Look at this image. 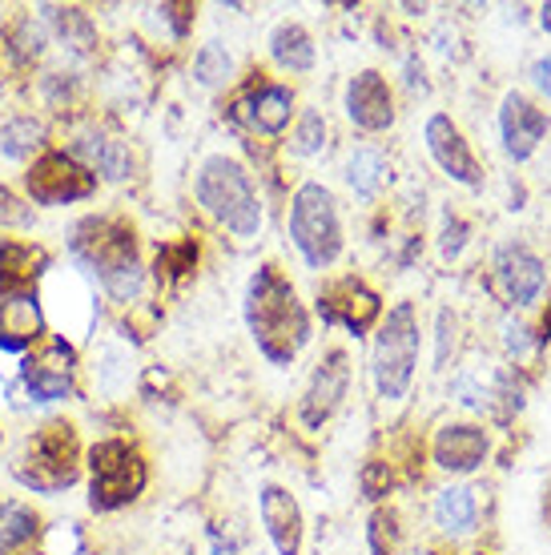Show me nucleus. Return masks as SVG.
<instances>
[{
    "label": "nucleus",
    "instance_id": "f257e3e1",
    "mask_svg": "<svg viewBox=\"0 0 551 555\" xmlns=\"http://www.w3.org/2000/svg\"><path fill=\"white\" fill-rule=\"evenodd\" d=\"M246 326L254 334V347L262 350L266 362L290 366L298 359V350L310 343V314L298 302V291L278 266H258L246 286L242 302Z\"/></svg>",
    "mask_w": 551,
    "mask_h": 555
},
{
    "label": "nucleus",
    "instance_id": "f03ea898",
    "mask_svg": "<svg viewBox=\"0 0 551 555\" xmlns=\"http://www.w3.org/2000/svg\"><path fill=\"white\" fill-rule=\"evenodd\" d=\"M69 254L113 302H133L141 286H145V274H141L138 262V237L117 218H85V222H77L69 234Z\"/></svg>",
    "mask_w": 551,
    "mask_h": 555
},
{
    "label": "nucleus",
    "instance_id": "7ed1b4c3",
    "mask_svg": "<svg viewBox=\"0 0 551 555\" xmlns=\"http://www.w3.org/2000/svg\"><path fill=\"white\" fill-rule=\"evenodd\" d=\"M193 194H197V206L218 225H226L238 242L262 234V197L238 157H226V153L206 157L193 178Z\"/></svg>",
    "mask_w": 551,
    "mask_h": 555
},
{
    "label": "nucleus",
    "instance_id": "20e7f679",
    "mask_svg": "<svg viewBox=\"0 0 551 555\" xmlns=\"http://www.w3.org/2000/svg\"><path fill=\"white\" fill-rule=\"evenodd\" d=\"M419 314L411 302H395L386 310L383 326L374 334V354H371V375L374 390L386 403H402L407 390L419 371Z\"/></svg>",
    "mask_w": 551,
    "mask_h": 555
},
{
    "label": "nucleus",
    "instance_id": "39448f33",
    "mask_svg": "<svg viewBox=\"0 0 551 555\" xmlns=\"http://www.w3.org/2000/svg\"><path fill=\"white\" fill-rule=\"evenodd\" d=\"M290 242L310 270H326L343 254L338 202L322 181H303L290 197Z\"/></svg>",
    "mask_w": 551,
    "mask_h": 555
},
{
    "label": "nucleus",
    "instance_id": "423d86ee",
    "mask_svg": "<svg viewBox=\"0 0 551 555\" xmlns=\"http://www.w3.org/2000/svg\"><path fill=\"white\" fill-rule=\"evenodd\" d=\"M77 459H81V451H77V430L69 423H44L25 443V451L16 455L13 475L28 491L56 495V491L77 483V475H81Z\"/></svg>",
    "mask_w": 551,
    "mask_h": 555
},
{
    "label": "nucleus",
    "instance_id": "0eeeda50",
    "mask_svg": "<svg viewBox=\"0 0 551 555\" xmlns=\"http://www.w3.org/2000/svg\"><path fill=\"white\" fill-rule=\"evenodd\" d=\"M145 463L129 443L105 439L89 451V503L97 512L129 507L145 491Z\"/></svg>",
    "mask_w": 551,
    "mask_h": 555
},
{
    "label": "nucleus",
    "instance_id": "6e6552de",
    "mask_svg": "<svg viewBox=\"0 0 551 555\" xmlns=\"http://www.w3.org/2000/svg\"><path fill=\"white\" fill-rule=\"evenodd\" d=\"M77 378V350L65 343V334L41 338L21 362V387L28 390L33 403H61L73 395Z\"/></svg>",
    "mask_w": 551,
    "mask_h": 555
},
{
    "label": "nucleus",
    "instance_id": "1a4fd4ad",
    "mask_svg": "<svg viewBox=\"0 0 551 555\" xmlns=\"http://www.w3.org/2000/svg\"><path fill=\"white\" fill-rule=\"evenodd\" d=\"M25 185L37 206H69L93 197L97 178L69 153H41L25 173Z\"/></svg>",
    "mask_w": 551,
    "mask_h": 555
},
{
    "label": "nucleus",
    "instance_id": "9d476101",
    "mask_svg": "<svg viewBox=\"0 0 551 555\" xmlns=\"http://www.w3.org/2000/svg\"><path fill=\"white\" fill-rule=\"evenodd\" d=\"M491 282L496 291L503 294V302L511 306H531L543 294V282H548V270L536 258V250L527 242H508L499 246L496 258H491Z\"/></svg>",
    "mask_w": 551,
    "mask_h": 555
},
{
    "label": "nucleus",
    "instance_id": "9b49d317",
    "mask_svg": "<svg viewBox=\"0 0 551 555\" xmlns=\"http://www.w3.org/2000/svg\"><path fill=\"white\" fill-rule=\"evenodd\" d=\"M318 314H322L326 326H346L359 338L383 314V302H379V294L371 286H362L359 278H338V282L318 291Z\"/></svg>",
    "mask_w": 551,
    "mask_h": 555
},
{
    "label": "nucleus",
    "instance_id": "f8f14e48",
    "mask_svg": "<svg viewBox=\"0 0 551 555\" xmlns=\"http://www.w3.org/2000/svg\"><path fill=\"white\" fill-rule=\"evenodd\" d=\"M346 387H350V359H346V350L334 347L331 354L315 366L310 383H306L303 406H298V415H303L306 427L310 430L322 427V423L343 406Z\"/></svg>",
    "mask_w": 551,
    "mask_h": 555
},
{
    "label": "nucleus",
    "instance_id": "ddd939ff",
    "mask_svg": "<svg viewBox=\"0 0 551 555\" xmlns=\"http://www.w3.org/2000/svg\"><path fill=\"white\" fill-rule=\"evenodd\" d=\"M423 141H427L431 162L451 181H459V185H479L483 181V169L475 162V153H471L467 138L459 133V126L447 113H431L427 126H423Z\"/></svg>",
    "mask_w": 551,
    "mask_h": 555
},
{
    "label": "nucleus",
    "instance_id": "4468645a",
    "mask_svg": "<svg viewBox=\"0 0 551 555\" xmlns=\"http://www.w3.org/2000/svg\"><path fill=\"white\" fill-rule=\"evenodd\" d=\"M44 338V310L37 291H0V350L28 354Z\"/></svg>",
    "mask_w": 551,
    "mask_h": 555
},
{
    "label": "nucleus",
    "instance_id": "2eb2a0df",
    "mask_svg": "<svg viewBox=\"0 0 551 555\" xmlns=\"http://www.w3.org/2000/svg\"><path fill=\"white\" fill-rule=\"evenodd\" d=\"M543 133H548V113L539 109L531 98L511 89L499 105V138H503V150H508L511 162H527L539 150Z\"/></svg>",
    "mask_w": 551,
    "mask_h": 555
},
{
    "label": "nucleus",
    "instance_id": "dca6fc26",
    "mask_svg": "<svg viewBox=\"0 0 551 555\" xmlns=\"http://www.w3.org/2000/svg\"><path fill=\"white\" fill-rule=\"evenodd\" d=\"M346 117L362 129V133H386L395 126V98L383 73L362 69L346 85Z\"/></svg>",
    "mask_w": 551,
    "mask_h": 555
},
{
    "label": "nucleus",
    "instance_id": "f3484780",
    "mask_svg": "<svg viewBox=\"0 0 551 555\" xmlns=\"http://www.w3.org/2000/svg\"><path fill=\"white\" fill-rule=\"evenodd\" d=\"M258 515H262V528L278 555H303V507L286 487L266 483L258 491Z\"/></svg>",
    "mask_w": 551,
    "mask_h": 555
},
{
    "label": "nucleus",
    "instance_id": "a211bd4d",
    "mask_svg": "<svg viewBox=\"0 0 551 555\" xmlns=\"http://www.w3.org/2000/svg\"><path fill=\"white\" fill-rule=\"evenodd\" d=\"M491 443H487V430L471 427V423H447L439 427L435 443H431V455H435V467L451 475H471L483 467Z\"/></svg>",
    "mask_w": 551,
    "mask_h": 555
},
{
    "label": "nucleus",
    "instance_id": "6ab92c4d",
    "mask_svg": "<svg viewBox=\"0 0 551 555\" xmlns=\"http://www.w3.org/2000/svg\"><path fill=\"white\" fill-rule=\"evenodd\" d=\"M69 157H77L93 178L101 173V178H110V181H125L129 178V169H133L129 145H125L121 138L105 133V129H85V133H77Z\"/></svg>",
    "mask_w": 551,
    "mask_h": 555
},
{
    "label": "nucleus",
    "instance_id": "aec40b11",
    "mask_svg": "<svg viewBox=\"0 0 551 555\" xmlns=\"http://www.w3.org/2000/svg\"><path fill=\"white\" fill-rule=\"evenodd\" d=\"M238 117L246 121L249 129H258V133H282L290 126V117H294V93H290L286 85H274V81H258L249 89L242 105H238Z\"/></svg>",
    "mask_w": 551,
    "mask_h": 555
},
{
    "label": "nucleus",
    "instance_id": "412c9836",
    "mask_svg": "<svg viewBox=\"0 0 551 555\" xmlns=\"http://www.w3.org/2000/svg\"><path fill=\"white\" fill-rule=\"evenodd\" d=\"M41 13L53 25V37L61 41V49L73 61H85V56L97 53V25L89 21L85 9H77V4H44Z\"/></svg>",
    "mask_w": 551,
    "mask_h": 555
},
{
    "label": "nucleus",
    "instance_id": "4be33fe9",
    "mask_svg": "<svg viewBox=\"0 0 551 555\" xmlns=\"http://www.w3.org/2000/svg\"><path fill=\"white\" fill-rule=\"evenodd\" d=\"M435 524L447 535H471L479 524V495L467 483H451L435 495Z\"/></svg>",
    "mask_w": 551,
    "mask_h": 555
},
{
    "label": "nucleus",
    "instance_id": "5701e85b",
    "mask_svg": "<svg viewBox=\"0 0 551 555\" xmlns=\"http://www.w3.org/2000/svg\"><path fill=\"white\" fill-rule=\"evenodd\" d=\"M49 266V254L33 242H0V291H33V278Z\"/></svg>",
    "mask_w": 551,
    "mask_h": 555
},
{
    "label": "nucleus",
    "instance_id": "b1692460",
    "mask_svg": "<svg viewBox=\"0 0 551 555\" xmlns=\"http://www.w3.org/2000/svg\"><path fill=\"white\" fill-rule=\"evenodd\" d=\"M270 56H274L278 69L286 73H310L315 69V41L298 21H282V25L270 33Z\"/></svg>",
    "mask_w": 551,
    "mask_h": 555
},
{
    "label": "nucleus",
    "instance_id": "393cba45",
    "mask_svg": "<svg viewBox=\"0 0 551 555\" xmlns=\"http://www.w3.org/2000/svg\"><path fill=\"white\" fill-rule=\"evenodd\" d=\"M386 178H390V166H386V157L374 145H359L346 157V185L355 190L359 202H374L379 190L386 185Z\"/></svg>",
    "mask_w": 551,
    "mask_h": 555
},
{
    "label": "nucleus",
    "instance_id": "a878e982",
    "mask_svg": "<svg viewBox=\"0 0 551 555\" xmlns=\"http://www.w3.org/2000/svg\"><path fill=\"white\" fill-rule=\"evenodd\" d=\"M44 145V121L37 117H9L0 126V157L9 162H25Z\"/></svg>",
    "mask_w": 551,
    "mask_h": 555
},
{
    "label": "nucleus",
    "instance_id": "bb28decb",
    "mask_svg": "<svg viewBox=\"0 0 551 555\" xmlns=\"http://www.w3.org/2000/svg\"><path fill=\"white\" fill-rule=\"evenodd\" d=\"M230 77H234V56L221 41H206L193 53V81L202 89H221Z\"/></svg>",
    "mask_w": 551,
    "mask_h": 555
},
{
    "label": "nucleus",
    "instance_id": "cd10ccee",
    "mask_svg": "<svg viewBox=\"0 0 551 555\" xmlns=\"http://www.w3.org/2000/svg\"><path fill=\"white\" fill-rule=\"evenodd\" d=\"M37 535V515L25 503H0V555L25 547Z\"/></svg>",
    "mask_w": 551,
    "mask_h": 555
},
{
    "label": "nucleus",
    "instance_id": "c85d7f7f",
    "mask_svg": "<svg viewBox=\"0 0 551 555\" xmlns=\"http://www.w3.org/2000/svg\"><path fill=\"white\" fill-rule=\"evenodd\" d=\"M326 145V117L318 109H306L298 117V129H294V153L298 157H315Z\"/></svg>",
    "mask_w": 551,
    "mask_h": 555
},
{
    "label": "nucleus",
    "instance_id": "c756f323",
    "mask_svg": "<svg viewBox=\"0 0 551 555\" xmlns=\"http://www.w3.org/2000/svg\"><path fill=\"white\" fill-rule=\"evenodd\" d=\"M367 540H371V555H399V515L379 507L371 515Z\"/></svg>",
    "mask_w": 551,
    "mask_h": 555
},
{
    "label": "nucleus",
    "instance_id": "7c9ffc66",
    "mask_svg": "<svg viewBox=\"0 0 551 555\" xmlns=\"http://www.w3.org/2000/svg\"><path fill=\"white\" fill-rule=\"evenodd\" d=\"M97 362H101V366H97L93 375H97V387L101 390H117L125 383V378H129V359H125L121 350H101V354H97Z\"/></svg>",
    "mask_w": 551,
    "mask_h": 555
},
{
    "label": "nucleus",
    "instance_id": "2f4dec72",
    "mask_svg": "<svg viewBox=\"0 0 551 555\" xmlns=\"http://www.w3.org/2000/svg\"><path fill=\"white\" fill-rule=\"evenodd\" d=\"M193 262H197V246H193V242H181V246H166V250L157 254V270H166L169 278L190 274Z\"/></svg>",
    "mask_w": 551,
    "mask_h": 555
},
{
    "label": "nucleus",
    "instance_id": "473e14b6",
    "mask_svg": "<svg viewBox=\"0 0 551 555\" xmlns=\"http://www.w3.org/2000/svg\"><path fill=\"white\" fill-rule=\"evenodd\" d=\"M13 49L21 61H37L44 53V25H33V21H21L13 33Z\"/></svg>",
    "mask_w": 551,
    "mask_h": 555
},
{
    "label": "nucleus",
    "instance_id": "72a5a7b5",
    "mask_svg": "<svg viewBox=\"0 0 551 555\" xmlns=\"http://www.w3.org/2000/svg\"><path fill=\"white\" fill-rule=\"evenodd\" d=\"M386 491H390V467H386L383 459H371L362 467V495L367 500H383Z\"/></svg>",
    "mask_w": 551,
    "mask_h": 555
},
{
    "label": "nucleus",
    "instance_id": "f704fd0d",
    "mask_svg": "<svg viewBox=\"0 0 551 555\" xmlns=\"http://www.w3.org/2000/svg\"><path fill=\"white\" fill-rule=\"evenodd\" d=\"M28 222H33V206H25L9 185H0V225H28Z\"/></svg>",
    "mask_w": 551,
    "mask_h": 555
},
{
    "label": "nucleus",
    "instance_id": "c9c22d12",
    "mask_svg": "<svg viewBox=\"0 0 551 555\" xmlns=\"http://www.w3.org/2000/svg\"><path fill=\"white\" fill-rule=\"evenodd\" d=\"M463 246H467V222L459 214H447V222H443V258H459Z\"/></svg>",
    "mask_w": 551,
    "mask_h": 555
},
{
    "label": "nucleus",
    "instance_id": "e433bc0d",
    "mask_svg": "<svg viewBox=\"0 0 551 555\" xmlns=\"http://www.w3.org/2000/svg\"><path fill=\"white\" fill-rule=\"evenodd\" d=\"M503 347H508V354L524 359L527 350L536 347V338H531V331L520 319H503Z\"/></svg>",
    "mask_w": 551,
    "mask_h": 555
},
{
    "label": "nucleus",
    "instance_id": "4c0bfd02",
    "mask_svg": "<svg viewBox=\"0 0 551 555\" xmlns=\"http://www.w3.org/2000/svg\"><path fill=\"white\" fill-rule=\"evenodd\" d=\"M44 98H49V105H69L73 98H77V77H69V73H53V77H44Z\"/></svg>",
    "mask_w": 551,
    "mask_h": 555
},
{
    "label": "nucleus",
    "instance_id": "58836bf2",
    "mask_svg": "<svg viewBox=\"0 0 551 555\" xmlns=\"http://www.w3.org/2000/svg\"><path fill=\"white\" fill-rule=\"evenodd\" d=\"M456 334H459V319L451 310H439V354H435L439 366H447V354L456 350Z\"/></svg>",
    "mask_w": 551,
    "mask_h": 555
},
{
    "label": "nucleus",
    "instance_id": "ea45409f",
    "mask_svg": "<svg viewBox=\"0 0 551 555\" xmlns=\"http://www.w3.org/2000/svg\"><path fill=\"white\" fill-rule=\"evenodd\" d=\"M527 77H531V85H536L543 98H551V53L536 56V61H531V69H527Z\"/></svg>",
    "mask_w": 551,
    "mask_h": 555
},
{
    "label": "nucleus",
    "instance_id": "a19ab883",
    "mask_svg": "<svg viewBox=\"0 0 551 555\" xmlns=\"http://www.w3.org/2000/svg\"><path fill=\"white\" fill-rule=\"evenodd\" d=\"M209 552L214 555H242L234 535H221V531H209Z\"/></svg>",
    "mask_w": 551,
    "mask_h": 555
},
{
    "label": "nucleus",
    "instance_id": "79ce46f5",
    "mask_svg": "<svg viewBox=\"0 0 551 555\" xmlns=\"http://www.w3.org/2000/svg\"><path fill=\"white\" fill-rule=\"evenodd\" d=\"M539 338H543V343H551V302H548V310H543V326H539Z\"/></svg>",
    "mask_w": 551,
    "mask_h": 555
},
{
    "label": "nucleus",
    "instance_id": "37998d69",
    "mask_svg": "<svg viewBox=\"0 0 551 555\" xmlns=\"http://www.w3.org/2000/svg\"><path fill=\"white\" fill-rule=\"evenodd\" d=\"M539 25H543V33H551V4L539 9Z\"/></svg>",
    "mask_w": 551,
    "mask_h": 555
},
{
    "label": "nucleus",
    "instance_id": "c03bdc74",
    "mask_svg": "<svg viewBox=\"0 0 551 555\" xmlns=\"http://www.w3.org/2000/svg\"><path fill=\"white\" fill-rule=\"evenodd\" d=\"M548 524H551V491H548Z\"/></svg>",
    "mask_w": 551,
    "mask_h": 555
},
{
    "label": "nucleus",
    "instance_id": "a18cd8bd",
    "mask_svg": "<svg viewBox=\"0 0 551 555\" xmlns=\"http://www.w3.org/2000/svg\"><path fill=\"white\" fill-rule=\"evenodd\" d=\"M427 555H439V552H427Z\"/></svg>",
    "mask_w": 551,
    "mask_h": 555
},
{
    "label": "nucleus",
    "instance_id": "49530a36",
    "mask_svg": "<svg viewBox=\"0 0 551 555\" xmlns=\"http://www.w3.org/2000/svg\"><path fill=\"white\" fill-rule=\"evenodd\" d=\"M475 555H483V552H475Z\"/></svg>",
    "mask_w": 551,
    "mask_h": 555
}]
</instances>
